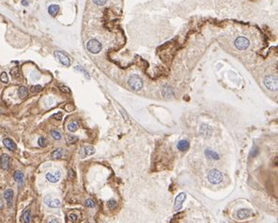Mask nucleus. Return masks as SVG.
I'll use <instances>...</instances> for the list:
<instances>
[{"label":"nucleus","instance_id":"nucleus-37","mask_svg":"<svg viewBox=\"0 0 278 223\" xmlns=\"http://www.w3.org/2000/svg\"><path fill=\"white\" fill-rule=\"evenodd\" d=\"M107 0H93V3L97 6H103L106 3Z\"/></svg>","mask_w":278,"mask_h":223},{"label":"nucleus","instance_id":"nucleus-24","mask_svg":"<svg viewBox=\"0 0 278 223\" xmlns=\"http://www.w3.org/2000/svg\"><path fill=\"white\" fill-rule=\"evenodd\" d=\"M79 125H78V122H72L68 124V130L70 132H75L77 131Z\"/></svg>","mask_w":278,"mask_h":223},{"label":"nucleus","instance_id":"nucleus-12","mask_svg":"<svg viewBox=\"0 0 278 223\" xmlns=\"http://www.w3.org/2000/svg\"><path fill=\"white\" fill-rule=\"evenodd\" d=\"M10 166V158L7 154H3L0 157V167H1L2 170H7L9 169Z\"/></svg>","mask_w":278,"mask_h":223},{"label":"nucleus","instance_id":"nucleus-10","mask_svg":"<svg viewBox=\"0 0 278 223\" xmlns=\"http://www.w3.org/2000/svg\"><path fill=\"white\" fill-rule=\"evenodd\" d=\"M185 199H186V193H184V192L180 193L176 197V199H175V205H174V208H175L176 211H180L182 208V205H183V203H184Z\"/></svg>","mask_w":278,"mask_h":223},{"label":"nucleus","instance_id":"nucleus-25","mask_svg":"<svg viewBox=\"0 0 278 223\" xmlns=\"http://www.w3.org/2000/svg\"><path fill=\"white\" fill-rule=\"evenodd\" d=\"M10 75L12 76V78H18L20 76V72H19V69L17 67H14L10 70Z\"/></svg>","mask_w":278,"mask_h":223},{"label":"nucleus","instance_id":"nucleus-36","mask_svg":"<svg viewBox=\"0 0 278 223\" xmlns=\"http://www.w3.org/2000/svg\"><path fill=\"white\" fill-rule=\"evenodd\" d=\"M62 116H63V114H62L61 112H57V113L53 114L52 118H54V119H55V120H57V121H60V120L62 119Z\"/></svg>","mask_w":278,"mask_h":223},{"label":"nucleus","instance_id":"nucleus-31","mask_svg":"<svg viewBox=\"0 0 278 223\" xmlns=\"http://www.w3.org/2000/svg\"><path fill=\"white\" fill-rule=\"evenodd\" d=\"M68 177H69V179H71V180L75 179L76 174H75V172H74V170L73 169H70L69 170V171H68Z\"/></svg>","mask_w":278,"mask_h":223},{"label":"nucleus","instance_id":"nucleus-16","mask_svg":"<svg viewBox=\"0 0 278 223\" xmlns=\"http://www.w3.org/2000/svg\"><path fill=\"white\" fill-rule=\"evenodd\" d=\"M177 147H178V149H179L180 151L185 152V151H187V150L189 149L190 144H189V142H188V140H186V139H181V140H180V141H179Z\"/></svg>","mask_w":278,"mask_h":223},{"label":"nucleus","instance_id":"nucleus-15","mask_svg":"<svg viewBox=\"0 0 278 223\" xmlns=\"http://www.w3.org/2000/svg\"><path fill=\"white\" fill-rule=\"evenodd\" d=\"M205 155H206V157H208V159H211V160H218L220 158L217 152L211 150V149H206L205 150Z\"/></svg>","mask_w":278,"mask_h":223},{"label":"nucleus","instance_id":"nucleus-38","mask_svg":"<svg viewBox=\"0 0 278 223\" xmlns=\"http://www.w3.org/2000/svg\"><path fill=\"white\" fill-rule=\"evenodd\" d=\"M258 154V148L257 146H254V148L251 151V155L252 156H256Z\"/></svg>","mask_w":278,"mask_h":223},{"label":"nucleus","instance_id":"nucleus-34","mask_svg":"<svg viewBox=\"0 0 278 223\" xmlns=\"http://www.w3.org/2000/svg\"><path fill=\"white\" fill-rule=\"evenodd\" d=\"M75 69H76V70H78V71H80V72H82V73H84V74H85V76H86V77H87V79H89V78H90V76H89L88 73H87V72L86 71V70H85L84 68H82V67H81V66H76V67H75Z\"/></svg>","mask_w":278,"mask_h":223},{"label":"nucleus","instance_id":"nucleus-28","mask_svg":"<svg viewBox=\"0 0 278 223\" xmlns=\"http://www.w3.org/2000/svg\"><path fill=\"white\" fill-rule=\"evenodd\" d=\"M38 144H39V146H41V147H46V145H47V140H46L45 137H41L38 139Z\"/></svg>","mask_w":278,"mask_h":223},{"label":"nucleus","instance_id":"nucleus-22","mask_svg":"<svg viewBox=\"0 0 278 223\" xmlns=\"http://www.w3.org/2000/svg\"><path fill=\"white\" fill-rule=\"evenodd\" d=\"M53 159H60L63 156V149H56L51 155Z\"/></svg>","mask_w":278,"mask_h":223},{"label":"nucleus","instance_id":"nucleus-30","mask_svg":"<svg viewBox=\"0 0 278 223\" xmlns=\"http://www.w3.org/2000/svg\"><path fill=\"white\" fill-rule=\"evenodd\" d=\"M85 205L88 208H93V207H95V203L92 201L91 199H88L85 202Z\"/></svg>","mask_w":278,"mask_h":223},{"label":"nucleus","instance_id":"nucleus-39","mask_svg":"<svg viewBox=\"0 0 278 223\" xmlns=\"http://www.w3.org/2000/svg\"><path fill=\"white\" fill-rule=\"evenodd\" d=\"M60 90L63 91V92H65V93H70V92H71L70 89H69L68 87H65V86H61V87H60Z\"/></svg>","mask_w":278,"mask_h":223},{"label":"nucleus","instance_id":"nucleus-27","mask_svg":"<svg viewBox=\"0 0 278 223\" xmlns=\"http://www.w3.org/2000/svg\"><path fill=\"white\" fill-rule=\"evenodd\" d=\"M107 207L110 210H114L116 207H117V202H116L115 199H110V201L107 202Z\"/></svg>","mask_w":278,"mask_h":223},{"label":"nucleus","instance_id":"nucleus-19","mask_svg":"<svg viewBox=\"0 0 278 223\" xmlns=\"http://www.w3.org/2000/svg\"><path fill=\"white\" fill-rule=\"evenodd\" d=\"M200 132L201 134L204 136V137H208L211 134H212V129L208 125H206V124H202L201 128H200Z\"/></svg>","mask_w":278,"mask_h":223},{"label":"nucleus","instance_id":"nucleus-14","mask_svg":"<svg viewBox=\"0 0 278 223\" xmlns=\"http://www.w3.org/2000/svg\"><path fill=\"white\" fill-rule=\"evenodd\" d=\"M3 144L8 150L11 151V152H14L16 150V144L14 143L13 140L9 137H6L3 139Z\"/></svg>","mask_w":278,"mask_h":223},{"label":"nucleus","instance_id":"nucleus-6","mask_svg":"<svg viewBox=\"0 0 278 223\" xmlns=\"http://www.w3.org/2000/svg\"><path fill=\"white\" fill-rule=\"evenodd\" d=\"M55 57L57 58V60H59L62 65L66 66V67H69L71 65V60H70V57L63 52L61 51H55Z\"/></svg>","mask_w":278,"mask_h":223},{"label":"nucleus","instance_id":"nucleus-29","mask_svg":"<svg viewBox=\"0 0 278 223\" xmlns=\"http://www.w3.org/2000/svg\"><path fill=\"white\" fill-rule=\"evenodd\" d=\"M30 90L33 93H38V92H41L42 90V87L40 86V85H35V86H32L30 88Z\"/></svg>","mask_w":278,"mask_h":223},{"label":"nucleus","instance_id":"nucleus-2","mask_svg":"<svg viewBox=\"0 0 278 223\" xmlns=\"http://www.w3.org/2000/svg\"><path fill=\"white\" fill-rule=\"evenodd\" d=\"M208 180L212 185H218V184L221 183L222 180H223V174L220 170H218L216 169H213L208 172Z\"/></svg>","mask_w":278,"mask_h":223},{"label":"nucleus","instance_id":"nucleus-21","mask_svg":"<svg viewBox=\"0 0 278 223\" xmlns=\"http://www.w3.org/2000/svg\"><path fill=\"white\" fill-rule=\"evenodd\" d=\"M23 220H24L25 223H30V220H31V210L29 208H27V210H25V212L23 213Z\"/></svg>","mask_w":278,"mask_h":223},{"label":"nucleus","instance_id":"nucleus-4","mask_svg":"<svg viewBox=\"0 0 278 223\" xmlns=\"http://www.w3.org/2000/svg\"><path fill=\"white\" fill-rule=\"evenodd\" d=\"M264 85L268 90L273 91L277 90V77L273 75H268L264 78Z\"/></svg>","mask_w":278,"mask_h":223},{"label":"nucleus","instance_id":"nucleus-11","mask_svg":"<svg viewBox=\"0 0 278 223\" xmlns=\"http://www.w3.org/2000/svg\"><path fill=\"white\" fill-rule=\"evenodd\" d=\"M13 195H14L13 190H12V189H10V188L6 189V190L4 191V194H3L4 199H6V202H7V205H8V207H9V208H10L11 206H12V203H13Z\"/></svg>","mask_w":278,"mask_h":223},{"label":"nucleus","instance_id":"nucleus-23","mask_svg":"<svg viewBox=\"0 0 278 223\" xmlns=\"http://www.w3.org/2000/svg\"><path fill=\"white\" fill-rule=\"evenodd\" d=\"M18 95L20 98H26L28 95V90L26 87H20L18 90Z\"/></svg>","mask_w":278,"mask_h":223},{"label":"nucleus","instance_id":"nucleus-40","mask_svg":"<svg viewBox=\"0 0 278 223\" xmlns=\"http://www.w3.org/2000/svg\"><path fill=\"white\" fill-rule=\"evenodd\" d=\"M48 223H59V220L57 218H53L50 221H48Z\"/></svg>","mask_w":278,"mask_h":223},{"label":"nucleus","instance_id":"nucleus-1","mask_svg":"<svg viewBox=\"0 0 278 223\" xmlns=\"http://www.w3.org/2000/svg\"><path fill=\"white\" fill-rule=\"evenodd\" d=\"M128 84L132 88V90L138 91L143 88V80L137 75H132L128 79Z\"/></svg>","mask_w":278,"mask_h":223},{"label":"nucleus","instance_id":"nucleus-13","mask_svg":"<svg viewBox=\"0 0 278 223\" xmlns=\"http://www.w3.org/2000/svg\"><path fill=\"white\" fill-rule=\"evenodd\" d=\"M253 215V211L251 209H240L237 212V218L239 219H246Z\"/></svg>","mask_w":278,"mask_h":223},{"label":"nucleus","instance_id":"nucleus-3","mask_svg":"<svg viewBox=\"0 0 278 223\" xmlns=\"http://www.w3.org/2000/svg\"><path fill=\"white\" fill-rule=\"evenodd\" d=\"M87 48L92 54H98L102 50V43L96 39H92L87 42Z\"/></svg>","mask_w":278,"mask_h":223},{"label":"nucleus","instance_id":"nucleus-8","mask_svg":"<svg viewBox=\"0 0 278 223\" xmlns=\"http://www.w3.org/2000/svg\"><path fill=\"white\" fill-rule=\"evenodd\" d=\"M46 179H47L48 182L52 183V184H55L60 180L61 177V172L59 170H56L55 172H47L45 175Z\"/></svg>","mask_w":278,"mask_h":223},{"label":"nucleus","instance_id":"nucleus-18","mask_svg":"<svg viewBox=\"0 0 278 223\" xmlns=\"http://www.w3.org/2000/svg\"><path fill=\"white\" fill-rule=\"evenodd\" d=\"M48 13L51 16H55L59 13V5H51L48 8Z\"/></svg>","mask_w":278,"mask_h":223},{"label":"nucleus","instance_id":"nucleus-41","mask_svg":"<svg viewBox=\"0 0 278 223\" xmlns=\"http://www.w3.org/2000/svg\"><path fill=\"white\" fill-rule=\"evenodd\" d=\"M22 4H23V6H26V7H27V6H28L29 3H28V1H27V0H23V1H22Z\"/></svg>","mask_w":278,"mask_h":223},{"label":"nucleus","instance_id":"nucleus-7","mask_svg":"<svg viewBox=\"0 0 278 223\" xmlns=\"http://www.w3.org/2000/svg\"><path fill=\"white\" fill-rule=\"evenodd\" d=\"M234 43H235V46H236L238 49H240V50H245L249 46L250 42H249V40L246 37L241 36V37H238L235 40Z\"/></svg>","mask_w":278,"mask_h":223},{"label":"nucleus","instance_id":"nucleus-35","mask_svg":"<svg viewBox=\"0 0 278 223\" xmlns=\"http://www.w3.org/2000/svg\"><path fill=\"white\" fill-rule=\"evenodd\" d=\"M69 218H70V220H71L72 222H76L78 220V216L76 214H74V213H72V214L69 215Z\"/></svg>","mask_w":278,"mask_h":223},{"label":"nucleus","instance_id":"nucleus-20","mask_svg":"<svg viewBox=\"0 0 278 223\" xmlns=\"http://www.w3.org/2000/svg\"><path fill=\"white\" fill-rule=\"evenodd\" d=\"M13 178H14V180H15L17 183L23 184V183H24V178H25V176H24V173L18 170V171H15V173L13 174Z\"/></svg>","mask_w":278,"mask_h":223},{"label":"nucleus","instance_id":"nucleus-26","mask_svg":"<svg viewBox=\"0 0 278 223\" xmlns=\"http://www.w3.org/2000/svg\"><path fill=\"white\" fill-rule=\"evenodd\" d=\"M50 134H51V136L53 137V138H55V140H59V139H61V137H62L61 134H60L59 131H56V130H51Z\"/></svg>","mask_w":278,"mask_h":223},{"label":"nucleus","instance_id":"nucleus-17","mask_svg":"<svg viewBox=\"0 0 278 223\" xmlns=\"http://www.w3.org/2000/svg\"><path fill=\"white\" fill-rule=\"evenodd\" d=\"M162 94L164 95V97L166 98H169L174 96V91L172 90V88H170L169 86H164L163 90H162Z\"/></svg>","mask_w":278,"mask_h":223},{"label":"nucleus","instance_id":"nucleus-9","mask_svg":"<svg viewBox=\"0 0 278 223\" xmlns=\"http://www.w3.org/2000/svg\"><path fill=\"white\" fill-rule=\"evenodd\" d=\"M95 148L92 147V146H85V147H82L80 150V152L79 155L81 156V158H86L89 155H92L95 154Z\"/></svg>","mask_w":278,"mask_h":223},{"label":"nucleus","instance_id":"nucleus-32","mask_svg":"<svg viewBox=\"0 0 278 223\" xmlns=\"http://www.w3.org/2000/svg\"><path fill=\"white\" fill-rule=\"evenodd\" d=\"M77 139H78L77 137H74V136H72V135H69L67 137V140H68V142H70V143H75L77 141Z\"/></svg>","mask_w":278,"mask_h":223},{"label":"nucleus","instance_id":"nucleus-33","mask_svg":"<svg viewBox=\"0 0 278 223\" xmlns=\"http://www.w3.org/2000/svg\"><path fill=\"white\" fill-rule=\"evenodd\" d=\"M0 80H1L3 83H8L9 82V78H8V75L7 73L3 72L1 75H0Z\"/></svg>","mask_w":278,"mask_h":223},{"label":"nucleus","instance_id":"nucleus-5","mask_svg":"<svg viewBox=\"0 0 278 223\" xmlns=\"http://www.w3.org/2000/svg\"><path fill=\"white\" fill-rule=\"evenodd\" d=\"M43 202L46 205H47L48 207H50V208H59L61 205V202L59 201V199H54L50 195L45 196L44 199H43Z\"/></svg>","mask_w":278,"mask_h":223}]
</instances>
